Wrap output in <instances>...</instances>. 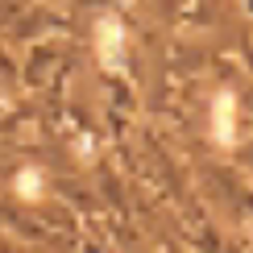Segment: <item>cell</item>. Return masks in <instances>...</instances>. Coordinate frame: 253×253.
Returning a JSON list of instances; mask_svg holds the SVG:
<instances>
[{
    "label": "cell",
    "mask_w": 253,
    "mask_h": 253,
    "mask_svg": "<svg viewBox=\"0 0 253 253\" xmlns=\"http://www.w3.org/2000/svg\"><path fill=\"white\" fill-rule=\"evenodd\" d=\"M216 137L233 141V96H216Z\"/></svg>",
    "instance_id": "6da1fadb"
}]
</instances>
